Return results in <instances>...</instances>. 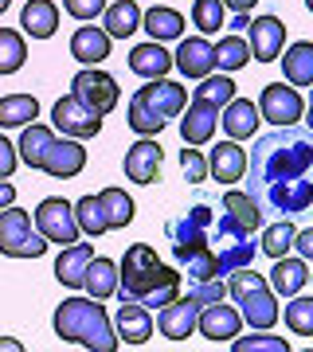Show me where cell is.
Segmentation results:
<instances>
[{
    "label": "cell",
    "mask_w": 313,
    "mask_h": 352,
    "mask_svg": "<svg viewBox=\"0 0 313 352\" xmlns=\"http://www.w3.org/2000/svg\"><path fill=\"white\" fill-rule=\"evenodd\" d=\"M192 98H200V102H212V106H219V110H224L227 102L235 98V82H231V78H227V71L224 75H204L200 78V87H192Z\"/></svg>",
    "instance_id": "8d00e7d4"
},
{
    "label": "cell",
    "mask_w": 313,
    "mask_h": 352,
    "mask_svg": "<svg viewBox=\"0 0 313 352\" xmlns=\"http://www.w3.org/2000/svg\"><path fill=\"white\" fill-rule=\"evenodd\" d=\"M125 118H129V129H133V133H141V138H157V133L169 126L164 118H157L153 110H145L138 98H129V113H125Z\"/></svg>",
    "instance_id": "b9f144b4"
},
{
    "label": "cell",
    "mask_w": 313,
    "mask_h": 352,
    "mask_svg": "<svg viewBox=\"0 0 313 352\" xmlns=\"http://www.w3.org/2000/svg\"><path fill=\"white\" fill-rule=\"evenodd\" d=\"M310 282H313V274H310Z\"/></svg>",
    "instance_id": "9f6ffc18"
},
{
    "label": "cell",
    "mask_w": 313,
    "mask_h": 352,
    "mask_svg": "<svg viewBox=\"0 0 313 352\" xmlns=\"http://www.w3.org/2000/svg\"><path fill=\"white\" fill-rule=\"evenodd\" d=\"M8 4H12V0H0V16H4V8H8Z\"/></svg>",
    "instance_id": "db71d44e"
},
{
    "label": "cell",
    "mask_w": 313,
    "mask_h": 352,
    "mask_svg": "<svg viewBox=\"0 0 313 352\" xmlns=\"http://www.w3.org/2000/svg\"><path fill=\"white\" fill-rule=\"evenodd\" d=\"M20 28L32 39H51L59 32V4L55 0H28L20 12Z\"/></svg>",
    "instance_id": "cb8c5ba5"
},
{
    "label": "cell",
    "mask_w": 313,
    "mask_h": 352,
    "mask_svg": "<svg viewBox=\"0 0 313 352\" xmlns=\"http://www.w3.org/2000/svg\"><path fill=\"white\" fill-rule=\"evenodd\" d=\"M259 122H263V118H259V106H255V102L250 98H231L224 106V110H219V126H224V133L231 141H247V138H255V129H259Z\"/></svg>",
    "instance_id": "44dd1931"
},
{
    "label": "cell",
    "mask_w": 313,
    "mask_h": 352,
    "mask_svg": "<svg viewBox=\"0 0 313 352\" xmlns=\"http://www.w3.org/2000/svg\"><path fill=\"white\" fill-rule=\"evenodd\" d=\"M196 317H200V305L192 302V298H180V294H176L169 305H161V314H157L153 325L161 329V337L180 344V340H188L196 333Z\"/></svg>",
    "instance_id": "2e32d148"
},
{
    "label": "cell",
    "mask_w": 313,
    "mask_h": 352,
    "mask_svg": "<svg viewBox=\"0 0 313 352\" xmlns=\"http://www.w3.org/2000/svg\"><path fill=\"white\" fill-rule=\"evenodd\" d=\"M141 28V8L138 0H114L102 8V32L110 39H129Z\"/></svg>",
    "instance_id": "4316f807"
},
{
    "label": "cell",
    "mask_w": 313,
    "mask_h": 352,
    "mask_svg": "<svg viewBox=\"0 0 313 352\" xmlns=\"http://www.w3.org/2000/svg\"><path fill=\"white\" fill-rule=\"evenodd\" d=\"M184 118H180V138H184V145H212L215 129H219V106H212V102H200L192 98L184 106Z\"/></svg>",
    "instance_id": "5bb4252c"
},
{
    "label": "cell",
    "mask_w": 313,
    "mask_h": 352,
    "mask_svg": "<svg viewBox=\"0 0 313 352\" xmlns=\"http://www.w3.org/2000/svg\"><path fill=\"white\" fill-rule=\"evenodd\" d=\"M173 67L184 78H204L215 71V47L208 43V36H180V47L173 55Z\"/></svg>",
    "instance_id": "e0dca14e"
},
{
    "label": "cell",
    "mask_w": 313,
    "mask_h": 352,
    "mask_svg": "<svg viewBox=\"0 0 313 352\" xmlns=\"http://www.w3.org/2000/svg\"><path fill=\"white\" fill-rule=\"evenodd\" d=\"M192 24L200 28V36H215V32L227 24L224 0H196V4H192Z\"/></svg>",
    "instance_id": "60d3db41"
},
{
    "label": "cell",
    "mask_w": 313,
    "mask_h": 352,
    "mask_svg": "<svg viewBox=\"0 0 313 352\" xmlns=\"http://www.w3.org/2000/svg\"><path fill=\"white\" fill-rule=\"evenodd\" d=\"M39 118V102L32 94H4L0 98V129H24Z\"/></svg>",
    "instance_id": "1f68e13d"
},
{
    "label": "cell",
    "mask_w": 313,
    "mask_h": 352,
    "mask_svg": "<svg viewBox=\"0 0 313 352\" xmlns=\"http://www.w3.org/2000/svg\"><path fill=\"white\" fill-rule=\"evenodd\" d=\"M247 192L263 212L294 215L313 204V129L274 126L247 157Z\"/></svg>",
    "instance_id": "6da1fadb"
},
{
    "label": "cell",
    "mask_w": 313,
    "mask_h": 352,
    "mask_svg": "<svg viewBox=\"0 0 313 352\" xmlns=\"http://www.w3.org/2000/svg\"><path fill=\"white\" fill-rule=\"evenodd\" d=\"M28 63V39L16 28H0V75H16Z\"/></svg>",
    "instance_id": "d6a6232c"
},
{
    "label": "cell",
    "mask_w": 313,
    "mask_h": 352,
    "mask_svg": "<svg viewBox=\"0 0 313 352\" xmlns=\"http://www.w3.org/2000/svg\"><path fill=\"white\" fill-rule=\"evenodd\" d=\"M224 212L231 215V219H239L247 231H259V227H263V208L250 200V192H227L224 196Z\"/></svg>",
    "instance_id": "e575fe53"
},
{
    "label": "cell",
    "mask_w": 313,
    "mask_h": 352,
    "mask_svg": "<svg viewBox=\"0 0 313 352\" xmlns=\"http://www.w3.org/2000/svg\"><path fill=\"white\" fill-rule=\"evenodd\" d=\"M180 168H184V176L192 184H204V180H208V157H204L196 145H184V149H180Z\"/></svg>",
    "instance_id": "ee69618b"
},
{
    "label": "cell",
    "mask_w": 313,
    "mask_h": 352,
    "mask_svg": "<svg viewBox=\"0 0 313 352\" xmlns=\"http://www.w3.org/2000/svg\"><path fill=\"white\" fill-rule=\"evenodd\" d=\"M282 75L290 87H313V43H290V51L282 55Z\"/></svg>",
    "instance_id": "f546056e"
},
{
    "label": "cell",
    "mask_w": 313,
    "mask_h": 352,
    "mask_svg": "<svg viewBox=\"0 0 313 352\" xmlns=\"http://www.w3.org/2000/svg\"><path fill=\"white\" fill-rule=\"evenodd\" d=\"M47 247L51 243L36 231L32 212L16 208V204H8V208L0 212V254H4V258H39Z\"/></svg>",
    "instance_id": "8992f818"
},
{
    "label": "cell",
    "mask_w": 313,
    "mask_h": 352,
    "mask_svg": "<svg viewBox=\"0 0 313 352\" xmlns=\"http://www.w3.org/2000/svg\"><path fill=\"white\" fill-rule=\"evenodd\" d=\"M90 258H94V247H90V243H71V247H63L59 258H55V278H59L63 286L83 289Z\"/></svg>",
    "instance_id": "484cf974"
},
{
    "label": "cell",
    "mask_w": 313,
    "mask_h": 352,
    "mask_svg": "<svg viewBox=\"0 0 313 352\" xmlns=\"http://www.w3.org/2000/svg\"><path fill=\"white\" fill-rule=\"evenodd\" d=\"M270 289H274L278 298H294V294H301L305 289V282H310V263L305 258H274V266H270Z\"/></svg>",
    "instance_id": "603a6c76"
},
{
    "label": "cell",
    "mask_w": 313,
    "mask_h": 352,
    "mask_svg": "<svg viewBox=\"0 0 313 352\" xmlns=\"http://www.w3.org/2000/svg\"><path fill=\"white\" fill-rule=\"evenodd\" d=\"M224 294H227V286L215 278V282H192V289H188V298L196 305H208V302H224Z\"/></svg>",
    "instance_id": "bcb514c9"
},
{
    "label": "cell",
    "mask_w": 313,
    "mask_h": 352,
    "mask_svg": "<svg viewBox=\"0 0 313 352\" xmlns=\"http://www.w3.org/2000/svg\"><path fill=\"white\" fill-rule=\"evenodd\" d=\"M55 337L67 340V344H83L90 352H114L122 340L114 333V321L106 314V305L98 298H63L55 317Z\"/></svg>",
    "instance_id": "277c9868"
},
{
    "label": "cell",
    "mask_w": 313,
    "mask_h": 352,
    "mask_svg": "<svg viewBox=\"0 0 313 352\" xmlns=\"http://www.w3.org/2000/svg\"><path fill=\"white\" fill-rule=\"evenodd\" d=\"M305 122H310V129H313V94H310V106H305Z\"/></svg>",
    "instance_id": "f5cc1de1"
},
{
    "label": "cell",
    "mask_w": 313,
    "mask_h": 352,
    "mask_svg": "<svg viewBox=\"0 0 313 352\" xmlns=\"http://www.w3.org/2000/svg\"><path fill=\"white\" fill-rule=\"evenodd\" d=\"M106 4H110V0H63V8H67V16H75V20H83V24H90V20H98Z\"/></svg>",
    "instance_id": "f6af8a7d"
},
{
    "label": "cell",
    "mask_w": 313,
    "mask_h": 352,
    "mask_svg": "<svg viewBox=\"0 0 313 352\" xmlns=\"http://www.w3.org/2000/svg\"><path fill=\"white\" fill-rule=\"evenodd\" d=\"M227 294L243 305L239 314H243V321H247L250 329H274L278 294L270 289V282H266L263 274H255L250 266H239L235 274H231V282H227Z\"/></svg>",
    "instance_id": "5b68a950"
},
{
    "label": "cell",
    "mask_w": 313,
    "mask_h": 352,
    "mask_svg": "<svg viewBox=\"0 0 313 352\" xmlns=\"http://www.w3.org/2000/svg\"><path fill=\"white\" fill-rule=\"evenodd\" d=\"M16 164H20V153H16V145L4 133H0V180H12Z\"/></svg>",
    "instance_id": "7dc6e473"
},
{
    "label": "cell",
    "mask_w": 313,
    "mask_h": 352,
    "mask_svg": "<svg viewBox=\"0 0 313 352\" xmlns=\"http://www.w3.org/2000/svg\"><path fill=\"white\" fill-rule=\"evenodd\" d=\"M294 235H298V227H294L286 215H282L278 223H270V227L263 231V243H259V251L270 254V258H282V254L294 247Z\"/></svg>",
    "instance_id": "ab89813d"
},
{
    "label": "cell",
    "mask_w": 313,
    "mask_h": 352,
    "mask_svg": "<svg viewBox=\"0 0 313 352\" xmlns=\"http://www.w3.org/2000/svg\"><path fill=\"white\" fill-rule=\"evenodd\" d=\"M259 106V118H266L270 126H298L301 113H305V102H301L298 87H282V82H270L263 87V98L255 102Z\"/></svg>",
    "instance_id": "9c48e42d"
},
{
    "label": "cell",
    "mask_w": 313,
    "mask_h": 352,
    "mask_svg": "<svg viewBox=\"0 0 313 352\" xmlns=\"http://www.w3.org/2000/svg\"><path fill=\"white\" fill-rule=\"evenodd\" d=\"M98 204H102V215H106L110 231L133 223V200L125 196V188H102L98 192Z\"/></svg>",
    "instance_id": "836d02e7"
},
{
    "label": "cell",
    "mask_w": 313,
    "mask_h": 352,
    "mask_svg": "<svg viewBox=\"0 0 313 352\" xmlns=\"http://www.w3.org/2000/svg\"><path fill=\"white\" fill-rule=\"evenodd\" d=\"M141 28H145L149 39H157V43H164V39H180L184 36V16L176 12V8L157 4V8H149V12H141Z\"/></svg>",
    "instance_id": "4dcf8cb0"
},
{
    "label": "cell",
    "mask_w": 313,
    "mask_h": 352,
    "mask_svg": "<svg viewBox=\"0 0 313 352\" xmlns=\"http://www.w3.org/2000/svg\"><path fill=\"white\" fill-rule=\"evenodd\" d=\"M294 251H298V258L313 263V227H310V231H298V235H294Z\"/></svg>",
    "instance_id": "c3c4849f"
},
{
    "label": "cell",
    "mask_w": 313,
    "mask_h": 352,
    "mask_svg": "<svg viewBox=\"0 0 313 352\" xmlns=\"http://www.w3.org/2000/svg\"><path fill=\"white\" fill-rule=\"evenodd\" d=\"M83 168H87V149L78 138H55L39 164V173H47L51 180H75Z\"/></svg>",
    "instance_id": "7c38bea8"
},
{
    "label": "cell",
    "mask_w": 313,
    "mask_h": 352,
    "mask_svg": "<svg viewBox=\"0 0 313 352\" xmlns=\"http://www.w3.org/2000/svg\"><path fill=\"white\" fill-rule=\"evenodd\" d=\"M8 204H16V188L8 184V180H0V212H4Z\"/></svg>",
    "instance_id": "681fc988"
},
{
    "label": "cell",
    "mask_w": 313,
    "mask_h": 352,
    "mask_svg": "<svg viewBox=\"0 0 313 352\" xmlns=\"http://www.w3.org/2000/svg\"><path fill=\"white\" fill-rule=\"evenodd\" d=\"M247 28H250V55L259 63H274L282 55V43H286V24L278 16H259Z\"/></svg>",
    "instance_id": "ac0fdd59"
},
{
    "label": "cell",
    "mask_w": 313,
    "mask_h": 352,
    "mask_svg": "<svg viewBox=\"0 0 313 352\" xmlns=\"http://www.w3.org/2000/svg\"><path fill=\"white\" fill-rule=\"evenodd\" d=\"M129 71L138 78H164L173 71V55L164 51V43L149 39V43H138V47L129 51Z\"/></svg>",
    "instance_id": "d4e9b609"
},
{
    "label": "cell",
    "mask_w": 313,
    "mask_h": 352,
    "mask_svg": "<svg viewBox=\"0 0 313 352\" xmlns=\"http://www.w3.org/2000/svg\"><path fill=\"white\" fill-rule=\"evenodd\" d=\"M83 289H87L90 298H98V302L114 298V294H118V263H114V258H102V254H94V258L87 263Z\"/></svg>",
    "instance_id": "83f0119b"
},
{
    "label": "cell",
    "mask_w": 313,
    "mask_h": 352,
    "mask_svg": "<svg viewBox=\"0 0 313 352\" xmlns=\"http://www.w3.org/2000/svg\"><path fill=\"white\" fill-rule=\"evenodd\" d=\"M208 176L219 180V184L243 180L247 176V149H239V141H231V138L212 145V153H208Z\"/></svg>",
    "instance_id": "d6986e66"
},
{
    "label": "cell",
    "mask_w": 313,
    "mask_h": 352,
    "mask_svg": "<svg viewBox=\"0 0 313 352\" xmlns=\"http://www.w3.org/2000/svg\"><path fill=\"white\" fill-rule=\"evenodd\" d=\"M212 47H215V67L219 71H239V67L250 63V43L243 36H224Z\"/></svg>",
    "instance_id": "d590c367"
},
{
    "label": "cell",
    "mask_w": 313,
    "mask_h": 352,
    "mask_svg": "<svg viewBox=\"0 0 313 352\" xmlns=\"http://www.w3.org/2000/svg\"><path fill=\"white\" fill-rule=\"evenodd\" d=\"M75 219H78V231H83V235H90V239H98V235H106V231H110L106 215H102L98 196H83V200L75 204Z\"/></svg>",
    "instance_id": "f35d334b"
},
{
    "label": "cell",
    "mask_w": 313,
    "mask_h": 352,
    "mask_svg": "<svg viewBox=\"0 0 313 352\" xmlns=\"http://www.w3.org/2000/svg\"><path fill=\"white\" fill-rule=\"evenodd\" d=\"M51 126L59 129L63 138L87 141V138H94V133L102 129V118L94 110H87L75 94H67V98H59L55 106H51Z\"/></svg>",
    "instance_id": "30bf717a"
},
{
    "label": "cell",
    "mask_w": 313,
    "mask_h": 352,
    "mask_svg": "<svg viewBox=\"0 0 313 352\" xmlns=\"http://www.w3.org/2000/svg\"><path fill=\"white\" fill-rule=\"evenodd\" d=\"M305 8H310V12H313V0H305Z\"/></svg>",
    "instance_id": "11a10c76"
},
{
    "label": "cell",
    "mask_w": 313,
    "mask_h": 352,
    "mask_svg": "<svg viewBox=\"0 0 313 352\" xmlns=\"http://www.w3.org/2000/svg\"><path fill=\"white\" fill-rule=\"evenodd\" d=\"M0 352H24V344L12 340V337H0Z\"/></svg>",
    "instance_id": "816d5d0a"
},
{
    "label": "cell",
    "mask_w": 313,
    "mask_h": 352,
    "mask_svg": "<svg viewBox=\"0 0 313 352\" xmlns=\"http://www.w3.org/2000/svg\"><path fill=\"white\" fill-rule=\"evenodd\" d=\"M239 329H243V314L235 305H224V302H208L200 305V317H196V333L212 344H224V340H235Z\"/></svg>",
    "instance_id": "4fadbf2b"
},
{
    "label": "cell",
    "mask_w": 313,
    "mask_h": 352,
    "mask_svg": "<svg viewBox=\"0 0 313 352\" xmlns=\"http://www.w3.org/2000/svg\"><path fill=\"white\" fill-rule=\"evenodd\" d=\"M176 294H180V274L157 258L149 243H133L118 263V298L157 309V305H169Z\"/></svg>",
    "instance_id": "3957f363"
},
{
    "label": "cell",
    "mask_w": 313,
    "mask_h": 352,
    "mask_svg": "<svg viewBox=\"0 0 313 352\" xmlns=\"http://www.w3.org/2000/svg\"><path fill=\"white\" fill-rule=\"evenodd\" d=\"M255 4H259V0H224V8H227V12H250Z\"/></svg>",
    "instance_id": "f907efd6"
},
{
    "label": "cell",
    "mask_w": 313,
    "mask_h": 352,
    "mask_svg": "<svg viewBox=\"0 0 313 352\" xmlns=\"http://www.w3.org/2000/svg\"><path fill=\"white\" fill-rule=\"evenodd\" d=\"M71 94H75L87 110L98 113V118H106V113L122 102V87H118V78L106 75L102 67H83V71L71 78Z\"/></svg>",
    "instance_id": "ba28073f"
},
{
    "label": "cell",
    "mask_w": 313,
    "mask_h": 352,
    "mask_svg": "<svg viewBox=\"0 0 313 352\" xmlns=\"http://www.w3.org/2000/svg\"><path fill=\"white\" fill-rule=\"evenodd\" d=\"M235 352H290L286 337H235L231 340Z\"/></svg>",
    "instance_id": "7bdbcfd3"
},
{
    "label": "cell",
    "mask_w": 313,
    "mask_h": 352,
    "mask_svg": "<svg viewBox=\"0 0 313 352\" xmlns=\"http://www.w3.org/2000/svg\"><path fill=\"white\" fill-rule=\"evenodd\" d=\"M71 55H75L83 67H98L110 59V36L102 32L98 24H83L71 36Z\"/></svg>",
    "instance_id": "7402d4cb"
},
{
    "label": "cell",
    "mask_w": 313,
    "mask_h": 352,
    "mask_svg": "<svg viewBox=\"0 0 313 352\" xmlns=\"http://www.w3.org/2000/svg\"><path fill=\"white\" fill-rule=\"evenodd\" d=\"M51 141H55V126H43V122H28L24 133H20V141H16V153H20V161H24L28 168H39V164H43V153H47Z\"/></svg>",
    "instance_id": "f1b7e54d"
},
{
    "label": "cell",
    "mask_w": 313,
    "mask_h": 352,
    "mask_svg": "<svg viewBox=\"0 0 313 352\" xmlns=\"http://www.w3.org/2000/svg\"><path fill=\"white\" fill-rule=\"evenodd\" d=\"M282 314V321H286V329L294 333V337H313V298H290L286 309H278Z\"/></svg>",
    "instance_id": "74e56055"
},
{
    "label": "cell",
    "mask_w": 313,
    "mask_h": 352,
    "mask_svg": "<svg viewBox=\"0 0 313 352\" xmlns=\"http://www.w3.org/2000/svg\"><path fill=\"white\" fill-rule=\"evenodd\" d=\"M161 161H164V149L157 145V138H141L133 141L129 149H125V180H133V184H153L157 176H161Z\"/></svg>",
    "instance_id": "9a60e30c"
},
{
    "label": "cell",
    "mask_w": 313,
    "mask_h": 352,
    "mask_svg": "<svg viewBox=\"0 0 313 352\" xmlns=\"http://www.w3.org/2000/svg\"><path fill=\"white\" fill-rule=\"evenodd\" d=\"M133 98L145 106V110H153L157 118H180V110L188 106V90L180 87V82H173V78H145V87H138V94Z\"/></svg>",
    "instance_id": "8fae6325"
},
{
    "label": "cell",
    "mask_w": 313,
    "mask_h": 352,
    "mask_svg": "<svg viewBox=\"0 0 313 352\" xmlns=\"http://www.w3.org/2000/svg\"><path fill=\"white\" fill-rule=\"evenodd\" d=\"M32 223L36 231L43 235L47 243H59V247H71L78 243V219H75V204H67L63 196H47V200H39V208L32 212Z\"/></svg>",
    "instance_id": "52a82bcc"
},
{
    "label": "cell",
    "mask_w": 313,
    "mask_h": 352,
    "mask_svg": "<svg viewBox=\"0 0 313 352\" xmlns=\"http://www.w3.org/2000/svg\"><path fill=\"white\" fill-rule=\"evenodd\" d=\"M164 235L173 243V258L188 270V282H215L235 274L239 266L255 263V231L231 219L227 212H212L208 204L188 208L180 219L164 223Z\"/></svg>",
    "instance_id": "7a4b0ae2"
},
{
    "label": "cell",
    "mask_w": 313,
    "mask_h": 352,
    "mask_svg": "<svg viewBox=\"0 0 313 352\" xmlns=\"http://www.w3.org/2000/svg\"><path fill=\"white\" fill-rule=\"evenodd\" d=\"M114 333L125 344H145L153 337V309L141 302H122L118 317H114Z\"/></svg>",
    "instance_id": "ffe728a7"
}]
</instances>
